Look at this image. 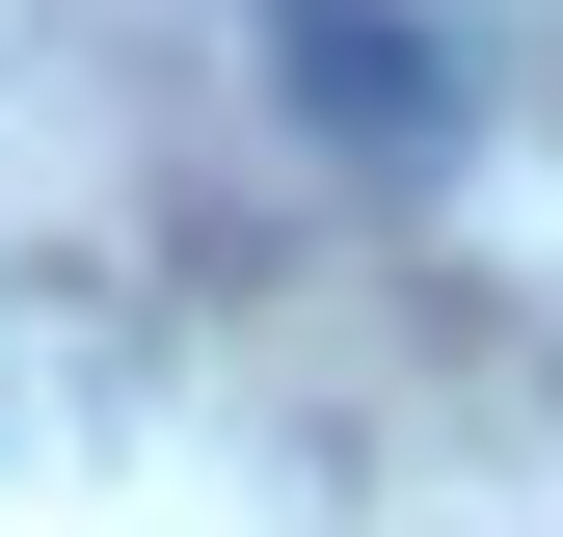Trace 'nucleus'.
<instances>
[{
    "label": "nucleus",
    "instance_id": "nucleus-1",
    "mask_svg": "<svg viewBox=\"0 0 563 537\" xmlns=\"http://www.w3.org/2000/svg\"><path fill=\"white\" fill-rule=\"evenodd\" d=\"M296 108L349 162H456V54L402 28V0H296Z\"/></svg>",
    "mask_w": 563,
    "mask_h": 537
}]
</instances>
